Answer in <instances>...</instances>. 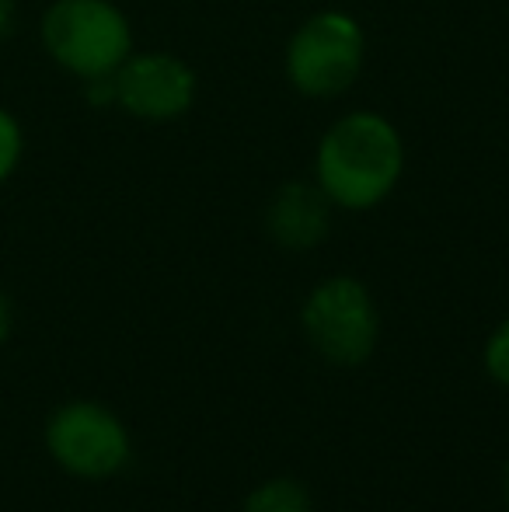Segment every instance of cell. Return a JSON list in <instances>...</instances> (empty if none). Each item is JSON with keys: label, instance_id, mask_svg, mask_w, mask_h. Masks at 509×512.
Segmentation results:
<instances>
[{"label": "cell", "instance_id": "cell-9", "mask_svg": "<svg viewBox=\"0 0 509 512\" xmlns=\"http://www.w3.org/2000/svg\"><path fill=\"white\" fill-rule=\"evenodd\" d=\"M485 366H489V373L499 380V384L509 387V321L489 338V349H485Z\"/></svg>", "mask_w": 509, "mask_h": 512}, {"label": "cell", "instance_id": "cell-1", "mask_svg": "<svg viewBox=\"0 0 509 512\" xmlns=\"http://www.w3.org/2000/svg\"><path fill=\"white\" fill-rule=\"evenodd\" d=\"M401 140L381 115L356 112L328 129L318 150V182L346 209L377 206L401 175Z\"/></svg>", "mask_w": 509, "mask_h": 512}, {"label": "cell", "instance_id": "cell-12", "mask_svg": "<svg viewBox=\"0 0 509 512\" xmlns=\"http://www.w3.org/2000/svg\"><path fill=\"white\" fill-rule=\"evenodd\" d=\"M506 495H509V478H506Z\"/></svg>", "mask_w": 509, "mask_h": 512}, {"label": "cell", "instance_id": "cell-10", "mask_svg": "<svg viewBox=\"0 0 509 512\" xmlns=\"http://www.w3.org/2000/svg\"><path fill=\"white\" fill-rule=\"evenodd\" d=\"M18 150H21V136L18 126L7 112H0V182L11 175L14 161H18Z\"/></svg>", "mask_w": 509, "mask_h": 512}, {"label": "cell", "instance_id": "cell-11", "mask_svg": "<svg viewBox=\"0 0 509 512\" xmlns=\"http://www.w3.org/2000/svg\"><path fill=\"white\" fill-rule=\"evenodd\" d=\"M7 331H11V307H7V297L0 293V342L7 338Z\"/></svg>", "mask_w": 509, "mask_h": 512}, {"label": "cell", "instance_id": "cell-3", "mask_svg": "<svg viewBox=\"0 0 509 512\" xmlns=\"http://www.w3.org/2000/svg\"><path fill=\"white\" fill-rule=\"evenodd\" d=\"M363 32L346 14H318L290 42L286 70L290 81L311 98H332L346 91L360 74Z\"/></svg>", "mask_w": 509, "mask_h": 512}, {"label": "cell", "instance_id": "cell-5", "mask_svg": "<svg viewBox=\"0 0 509 512\" xmlns=\"http://www.w3.org/2000/svg\"><path fill=\"white\" fill-rule=\"evenodd\" d=\"M49 450L56 464L77 478H109L129 457V436L116 415L91 401H77L49 422Z\"/></svg>", "mask_w": 509, "mask_h": 512}, {"label": "cell", "instance_id": "cell-8", "mask_svg": "<svg viewBox=\"0 0 509 512\" xmlns=\"http://www.w3.org/2000/svg\"><path fill=\"white\" fill-rule=\"evenodd\" d=\"M245 512H314V506L304 485H297V481H290V478H279V481H269V485L255 488Z\"/></svg>", "mask_w": 509, "mask_h": 512}, {"label": "cell", "instance_id": "cell-2", "mask_svg": "<svg viewBox=\"0 0 509 512\" xmlns=\"http://www.w3.org/2000/svg\"><path fill=\"white\" fill-rule=\"evenodd\" d=\"M42 35L56 60L84 77H105L129 53L126 18L109 0H60L42 21Z\"/></svg>", "mask_w": 509, "mask_h": 512}, {"label": "cell", "instance_id": "cell-6", "mask_svg": "<svg viewBox=\"0 0 509 512\" xmlns=\"http://www.w3.org/2000/svg\"><path fill=\"white\" fill-rule=\"evenodd\" d=\"M196 77L182 60L147 53L123 60L116 74V98L140 119H175L192 105Z\"/></svg>", "mask_w": 509, "mask_h": 512}, {"label": "cell", "instance_id": "cell-4", "mask_svg": "<svg viewBox=\"0 0 509 512\" xmlns=\"http://www.w3.org/2000/svg\"><path fill=\"white\" fill-rule=\"evenodd\" d=\"M311 345L339 366H356L377 345V310L356 279H328L304 307Z\"/></svg>", "mask_w": 509, "mask_h": 512}, {"label": "cell", "instance_id": "cell-7", "mask_svg": "<svg viewBox=\"0 0 509 512\" xmlns=\"http://www.w3.org/2000/svg\"><path fill=\"white\" fill-rule=\"evenodd\" d=\"M269 230L283 248H314L328 234V196L304 182L283 185L269 206Z\"/></svg>", "mask_w": 509, "mask_h": 512}]
</instances>
